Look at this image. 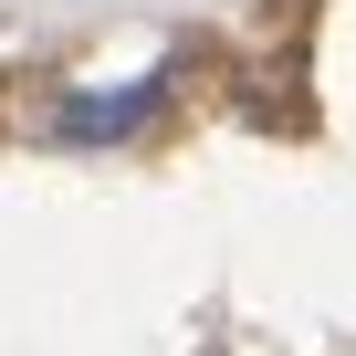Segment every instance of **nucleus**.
Here are the masks:
<instances>
[{"mask_svg":"<svg viewBox=\"0 0 356 356\" xmlns=\"http://www.w3.org/2000/svg\"><path fill=\"white\" fill-rule=\"evenodd\" d=\"M157 95H168V74H147V84H126V95H63L53 136H74V147H84V136H95V147H105V136H136V126L157 115Z\"/></svg>","mask_w":356,"mask_h":356,"instance_id":"1","label":"nucleus"}]
</instances>
